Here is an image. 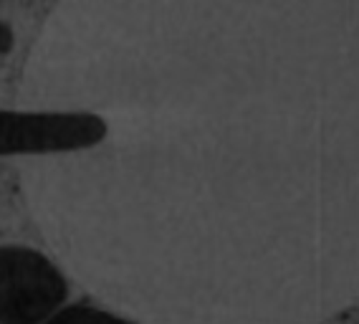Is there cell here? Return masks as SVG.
Listing matches in <instances>:
<instances>
[{
	"label": "cell",
	"instance_id": "6da1fadb",
	"mask_svg": "<svg viewBox=\"0 0 359 324\" xmlns=\"http://www.w3.org/2000/svg\"><path fill=\"white\" fill-rule=\"evenodd\" d=\"M0 274H3V286H0L3 324H46L69 294L64 276L58 274L56 266L31 248H3Z\"/></svg>",
	"mask_w": 359,
	"mask_h": 324
},
{
	"label": "cell",
	"instance_id": "7a4b0ae2",
	"mask_svg": "<svg viewBox=\"0 0 359 324\" xmlns=\"http://www.w3.org/2000/svg\"><path fill=\"white\" fill-rule=\"evenodd\" d=\"M107 137V122L89 112L66 114H3V152H66L94 147Z\"/></svg>",
	"mask_w": 359,
	"mask_h": 324
},
{
	"label": "cell",
	"instance_id": "3957f363",
	"mask_svg": "<svg viewBox=\"0 0 359 324\" xmlns=\"http://www.w3.org/2000/svg\"><path fill=\"white\" fill-rule=\"evenodd\" d=\"M46 324H129V322L114 317V314H109V311L76 304V306H69V309H61Z\"/></svg>",
	"mask_w": 359,
	"mask_h": 324
},
{
	"label": "cell",
	"instance_id": "277c9868",
	"mask_svg": "<svg viewBox=\"0 0 359 324\" xmlns=\"http://www.w3.org/2000/svg\"><path fill=\"white\" fill-rule=\"evenodd\" d=\"M0 48H3V53L11 51V46H13V33H11V26L8 23H3V28H0Z\"/></svg>",
	"mask_w": 359,
	"mask_h": 324
}]
</instances>
